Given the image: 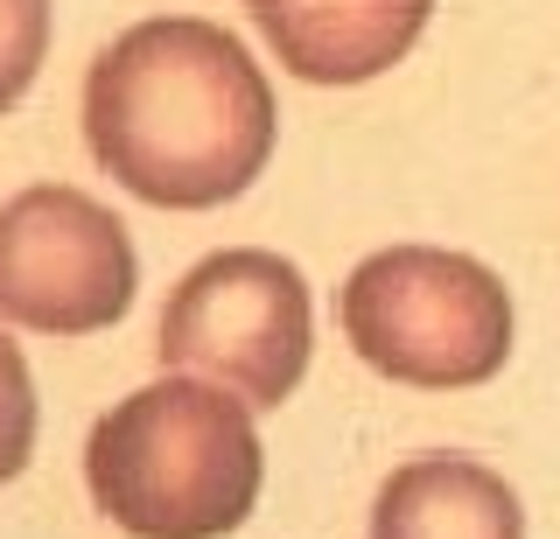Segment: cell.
Masks as SVG:
<instances>
[{
  "mask_svg": "<svg viewBox=\"0 0 560 539\" xmlns=\"http://www.w3.org/2000/svg\"><path fill=\"white\" fill-rule=\"evenodd\" d=\"M140 259L127 224L70 183L0 203V316L43 337H98L127 316Z\"/></svg>",
  "mask_w": 560,
  "mask_h": 539,
  "instance_id": "obj_5",
  "label": "cell"
},
{
  "mask_svg": "<svg viewBox=\"0 0 560 539\" xmlns=\"http://www.w3.org/2000/svg\"><path fill=\"white\" fill-rule=\"evenodd\" d=\"M168 372H197L245 407H280L308 372V281L267 246L210 253L175 281L154 337Z\"/></svg>",
  "mask_w": 560,
  "mask_h": 539,
  "instance_id": "obj_4",
  "label": "cell"
},
{
  "mask_svg": "<svg viewBox=\"0 0 560 539\" xmlns=\"http://www.w3.org/2000/svg\"><path fill=\"white\" fill-rule=\"evenodd\" d=\"M253 14L302 84H372L420 43L434 0H273Z\"/></svg>",
  "mask_w": 560,
  "mask_h": 539,
  "instance_id": "obj_6",
  "label": "cell"
},
{
  "mask_svg": "<svg viewBox=\"0 0 560 539\" xmlns=\"http://www.w3.org/2000/svg\"><path fill=\"white\" fill-rule=\"evenodd\" d=\"M35 456V378H28V358L0 337V483L22 477Z\"/></svg>",
  "mask_w": 560,
  "mask_h": 539,
  "instance_id": "obj_9",
  "label": "cell"
},
{
  "mask_svg": "<svg viewBox=\"0 0 560 539\" xmlns=\"http://www.w3.org/2000/svg\"><path fill=\"white\" fill-rule=\"evenodd\" d=\"M253 8H273V0H253Z\"/></svg>",
  "mask_w": 560,
  "mask_h": 539,
  "instance_id": "obj_10",
  "label": "cell"
},
{
  "mask_svg": "<svg viewBox=\"0 0 560 539\" xmlns=\"http://www.w3.org/2000/svg\"><path fill=\"white\" fill-rule=\"evenodd\" d=\"M372 539H525V504L469 456H413L385 477Z\"/></svg>",
  "mask_w": 560,
  "mask_h": 539,
  "instance_id": "obj_7",
  "label": "cell"
},
{
  "mask_svg": "<svg viewBox=\"0 0 560 539\" xmlns=\"http://www.w3.org/2000/svg\"><path fill=\"white\" fill-rule=\"evenodd\" d=\"M253 407L203 378L127 392L84 442L92 504L133 539H224L259 504Z\"/></svg>",
  "mask_w": 560,
  "mask_h": 539,
  "instance_id": "obj_2",
  "label": "cell"
},
{
  "mask_svg": "<svg viewBox=\"0 0 560 539\" xmlns=\"http://www.w3.org/2000/svg\"><path fill=\"white\" fill-rule=\"evenodd\" d=\"M49 57V0H0V113L22 106Z\"/></svg>",
  "mask_w": 560,
  "mask_h": 539,
  "instance_id": "obj_8",
  "label": "cell"
},
{
  "mask_svg": "<svg viewBox=\"0 0 560 539\" xmlns=\"http://www.w3.org/2000/svg\"><path fill=\"white\" fill-rule=\"evenodd\" d=\"M350 351L393 386L463 392L512 358V294L469 253L385 246L337 294Z\"/></svg>",
  "mask_w": 560,
  "mask_h": 539,
  "instance_id": "obj_3",
  "label": "cell"
},
{
  "mask_svg": "<svg viewBox=\"0 0 560 539\" xmlns=\"http://www.w3.org/2000/svg\"><path fill=\"white\" fill-rule=\"evenodd\" d=\"M273 84L238 36L197 14L127 28L84 78V141L140 203L218 211L273 162Z\"/></svg>",
  "mask_w": 560,
  "mask_h": 539,
  "instance_id": "obj_1",
  "label": "cell"
}]
</instances>
